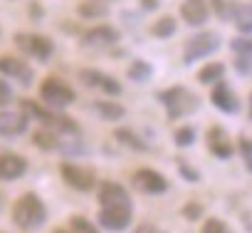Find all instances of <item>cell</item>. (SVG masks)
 I'll use <instances>...</instances> for the list:
<instances>
[{"label":"cell","mask_w":252,"mask_h":233,"mask_svg":"<svg viewBox=\"0 0 252 233\" xmlns=\"http://www.w3.org/2000/svg\"><path fill=\"white\" fill-rule=\"evenodd\" d=\"M13 221L23 231H35L47 221V206L37 194H23L13 206Z\"/></svg>","instance_id":"6da1fadb"},{"label":"cell","mask_w":252,"mask_h":233,"mask_svg":"<svg viewBox=\"0 0 252 233\" xmlns=\"http://www.w3.org/2000/svg\"><path fill=\"white\" fill-rule=\"evenodd\" d=\"M20 107H23V112H25L28 116H35V119H40V122H42L47 129H52V132H62V134H77V132H79V127H77V122L72 119V116H64V114H57V112H52V109H45V107H40V104L32 102V99H23Z\"/></svg>","instance_id":"7a4b0ae2"},{"label":"cell","mask_w":252,"mask_h":233,"mask_svg":"<svg viewBox=\"0 0 252 233\" xmlns=\"http://www.w3.org/2000/svg\"><path fill=\"white\" fill-rule=\"evenodd\" d=\"M158 99H161V104L166 107V112H168L171 119H181V116H186V114H193V112L198 109V102H200V99H198L193 92H188L186 87L163 89V92L158 94Z\"/></svg>","instance_id":"3957f363"},{"label":"cell","mask_w":252,"mask_h":233,"mask_svg":"<svg viewBox=\"0 0 252 233\" xmlns=\"http://www.w3.org/2000/svg\"><path fill=\"white\" fill-rule=\"evenodd\" d=\"M40 97H42V102H45L47 107H52V109H62V107L77 102V92H74L67 82H62V79H57V77H47V79L40 84Z\"/></svg>","instance_id":"277c9868"},{"label":"cell","mask_w":252,"mask_h":233,"mask_svg":"<svg viewBox=\"0 0 252 233\" xmlns=\"http://www.w3.org/2000/svg\"><path fill=\"white\" fill-rule=\"evenodd\" d=\"M220 47V35L218 33H200V35H193L188 42H186V50H183V62L186 65H193L198 60H205L208 55H213L215 50Z\"/></svg>","instance_id":"5b68a950"},{"label":"cell","mask_w":252,"mask_h":233,"mask_svg":"<svg viewBox=\"0 0 252 233\" xmlns=\"http://www.w3.org/2000/svg\"><path fill=\"white\" fill-rule=\"evenodd\" d=\"M15 45L25 55H30V57L40 60V62H47L55 55V42L50 38H45V35H37V33H18Z\"/></svg>","instance_id":"8992f818"},{"label":"cell","mask_w":252,"mask_h":233,"mask_svg":"<svg viewBox=\"0 0 252 233\" xmlns=\"http://www.w3.org/2000/svg\"><path fill=\"white\" fill-rule=\"evenodd\" d=\"M131 203H114V206H101L99 211V226L106 231H124L131 223Z\"/></svg>","instance_id":"52a82bcc"},{"label":"cell","mask_w":252,"mask_h":233,"mask_svg":"<svg viewBox=\"0 0 252 233\" xmlns=\"http://www.w3.org/2000/svg\"><path fill=\"white\" fill-rule=\"evenodd\" d=\"M60 174H62L64 184L72 186V189H77V191H92V189L96 186V176H94V171L87 169V166H77V164L62 161V164H60Z\"/></svg>","instance_id":"ba28073f"},{"label":"cell","mask_w":252,"mask_h":233,"mask_svg":"<svg viewBox=\"0 0 252 233\" xmlns=\"http://www.w3.org/2000/svg\"><path fill=\"white\" fill-rule=\"evenodd\" d=\"M0 75L3 77H13L15 82L30 87L32 84V67L25 62V60H18V57H0Z\"/></svg>","instance_id":"9c48e42d"},{"label":"cell","mask_w":252,"mask_h":233,"mask_svg":"<svg viewBox=\"0 0 252 233\" xmlns=\"http://www.w3.org/2000/svg\"><path fill=\"white\" fill-rule=\"evenodd\" d=\"M131 181H134V186H136L141 194H163V191H168L166 176H161V174L154 171V169H139V171L131 176Z\"/></svg>","instance_id":"30bf717a"},{"label":"cell","mask_w":252,"mask_h":233,"mask_svg":"<svg viewBox=\"0 0 252 233\" xmlns=\"http://www.w3.org/2000/svg\"><path fill=\"white\" fill-rule=\"evenodd\" d=\"M30 116L25 112H0V137H20L28 132Z\"/></svg>","instance_id":"8fae6325"},{"label":"cell","mask_w":252,"mask_h":233,"mask_svg":"<svg viewBox=\"0 0 252 233\" xmlns=\"http://www.w3.org/2000/svg\"><path fill=\"white\" fill-rule=\"evenodd\" d=\"M205 142H208L210 154L218 156V159H230V156L235 154V147H232V142L227 139V132H225L222 127H210Z\"/></svg>","instance_id":"7c38bea8"},{"label":"cell","mask_w":252,"mask_h":233,"mask_svg":"<svg viewBox=\"0 0 252 233\" xmlns=\"http://www.w3.org/2000/svg\"><path fill=\"white\" fill-rule=\"evenodd\" d=\"M119 42V30L109 28V25H99V28H92L82 35V45L84 47H109Z\"/></svg>","instance_id":"4fadbf2b"},{"label":"cell","mask_w":252,"mask_h":233,"mask_svg":"<svg viewBox=\"0 0 252 233\" xmlns=\"http://www.w3.org/2000/svg\"><path fill=\"white\" fill-rule=\"evenodd\" d=\"M210 102L215 104V109H220V112H225V114H235V112L240 109L235 92H232L230 84H225L222 79L213 87V92H210Z\"/></svg>","instance_id":"5bb4252c"},{"label":"cell","mask_w":252,"mask_h":233,"mask_svg":"<svg viewBox=\"0 0 252 233\" xmlns=\"http://www.w3.org/2000/svg\"><path fill=\"white\" fill-rule=\"evenodd\" d=\"M28 171V161L18 154H0V179L3 181H15L20 176H25Z\"/></svg>","instance_id":"9a60e30c"},{"label":"cell","mask_w":252,"mask_h":233,"mask_svg":"<svg viewBox=\"0 0 252 233\" xmlns=\"http://www.w3.org/2000/svg\"><path fill=\"white\" fill-rule=\"evenodd\" d=\"M99 203L101 206H114V203H131L126 189L116 181H104L99 186Z\"/></svg>","instance_id":"2e32d148"},{"label":"cell","mask_w":252,"mask_h":233,"mask_svg":"<svg viewBox=\"0 0 252 233\" xmlns=\"http://www.w3.org/2000/svg\"><path fill=\"white\" fill-rule=\"evenodd\" d=\"M181 15L188 25L198 28L208 20V0H186L181 5Z\"/></svg>","instance_id":"e0dca14e"},{"label":"cell","mask_w":252,"mask_h":233,"mask_svg":"<svg viewBox=\"0 0 252 233\" xmlns=\"http://www.w3.org/2000/svg\"><path fill=\"white\" fill-rule=\"evenodd\" d=\"M32 142H35V147L37 149H45V152H57V149H62L64 144L60 142V137H57V132H52V129H37L35 134H32Z\"/></svg>","instance_id":"ac0fdd59"},{"label":"cell","mask_w":252,"mask_h":233,"mask_svg":"<svg viewBox=\"0 0 252 233\" xmlns=\"http://www.w3.org/2000/svg\"><path fill=\"white\" fill-rule=\"evenodd\" d=\"M94 109H96V114L101 116V119H106V122H116V119H121V116L126 114V109H124L121 104H116V102H106V99L94 102Z\"/></svg>","instance_id":"d6986e66"},{"label":"cell","mask_w":252,"mask_h":233,"mask_svg":"<svg viewBox=\"0 0 252 233\" xmlns=\"http://www.w3.org/2000/svg\"><path fill=\"white\" fill-rule=\"evenodd\" d=\"M235 25L240 33H252V5L245 3V5H235V15H232Z\"/></svg>","instance_id":"ffe728a7"},{"label":"cell","mask_w":252,"mask_h":233,"mask_svg":"<svg viewBox=\"0 0 252 233\" xmlns=\"http://www.w3.org/2000/svg\"><path fill=\"white\" fill-rule=\"evenodd\" d=\"M114 137H116L124 147H129V149H134V152H149V144H146L144 139H139L131 129H116Z\"/></svg>","instance_id":"44dd1931"},{"label":"cell","mask_w":252,"mask_h":233,"mask_svg":"<svg viewBox=\"0 0 252 233\" xmlns=\"http://www.w3.org/2000/svg\"><path fill=\"white\" fill-rule=\"evenodd\" d=\"M222 75H225V65H222V62H210V65H205V67L198 72V79H200L203 84H213V82H220Z\"/></svg>","instance_id":"7402d4cb"},{"label":"cell","mask_w":252,"mask_h":233,"mask_svg":"<svg viewBox=\"0 0 252 233\" xmlns=\"http://www.w3.org/2000/svg\"><path fill=\"white\" fill-rule=\"evenodd\" d=\"M151 72H154V67L149 62H144V60H134L129 65V70H126V75H129L131 82H146L151 77Z\"/></svg>","instance_id":"603a6c76"},{"label":"cell","mask_w":252,"mask_h":233,"mask_svg":"<svg viewBox=\"0 0 252 233\" xmlns=\"http://www.w3.org/2000/svg\"><path fill=\"white\" fill-rule=\"evenodd\" d=\"M176 28H178L176 20H173L171 15H166V18H161V20H156V23L151 25V35L163 40V38H171V35L176 33Z\"/></svg>","instance_id":"cb8c5ba5"},{"label":"cell","mask_w":252,"mask_h":233,"mask_svg":"<svg viewBox=\"0 0 252 233\" xmlns=\"http://www.w3.org/2000/svg\"><path fill=\"white\" fill-rule=\"evenodd\" d=\"M109 13V5L101 3V0H89V3H82L79 5V15L82 18H101Z\"/></svg>","instance_id":"d4e9b609"},{"label":"cell","mask_w":252,"mask_h":233,"mask_svg":"<svg viewBox=\"0 0 252 233\" xmlns=\"http://www.w3.org/2000/svg\"><path fill=\"white\" fill-rule=\"evenodd\" d=\"M99 89H101V92H106V94H111V97L121 94V84H119L114 77L104 75V72H101V77H99Z\"/></svg>","instance_id":"484cf974"},{"label":"cell","mask_w":252,"mask_h":233,"mask_svg":"<svg viewBox=\"0 0 252 233\" xmlns=\"http://www.w3.org/2000/svg\"><path fill=\"white\" fill-rule=\"evenodd\" d=\"M213 5H215V13H218L220 20H232L235 3H227V0H213Z\"/></svg>","instance_id":"4316f807"},{"label":"cell","mask_w":252,"mask_h":233,"mask_svg":"<svg viewBox=\"0 0 252 233\" xmlns=\"http://www.w3.org/2000/svg\"><path fill=\"white\" fill-rule=\"evenodd\" d=\"M195 142V129L193 127H181L176 132V147H190Z\"/></svg>","instance_id":"83f0119b"},{"label":"cell","mask_w":252,"mask_h":233,"mask_svg":"<svg viewBox=\"0 0 252 233\" xmlns=\"http://www.w3.org/2000/svg\"><path fill=\"white\" fill-rule=\"evenodd\" d=\"M69 226H72V231L74 233H99L87 218H82V216H72L69 218Z\"/></svg>","instance_id":"f1b7e54d"},{"label":"cell","mask_w":252,"mask_h":233,"mask_svg":"<svg viewBox=\"0 0 252 233\" xmlns=\"http://www.w3.org/2000/svg\"><path fill=\"white\" fill-rule=\"evenodd\" d=\"M203 233H232L220 218H208L203 223Z\"/></svg>","instance_id":"f546056e"},{"label":"cell","mask_w":252,"mask_h":233,"mask_svg":"<svg viewBox=\"0 0 252 233\" xmlns=\"http://www.w3.org/2000/svg\"><path fill=\"white\" fill-rule=\"evenodd\" d=\"M230 47L237 55H252V38H237V40L230 42Z\"/></svg>","instance_id":"4dcf8cb0"},{"label":"cell","mask_w":252,"mask_h":233,"mask_svg":"<svg viewBox=\"0 0 252 233\" xmlns=\"http://www.w3.org/2000/svg\"><path fill=\"white\" fill-rule=\"evenodd\" d=\"M178 174H181L186 181H190V184H198V181H200V174H198L193 166H188L186 161H178Z\"/></svg>","instance_id":"1f68e13d"},{"label":"cell","mask_w":252,"mask_h":233,"mask_svg":"<svg viewBox=\"0 0 252 233\" xmlns=\"http://www.w3.org/2000/svg\"><path fill=\"white\" fill-rule=\"evenodd\" d=\"M240 154L245 159V166L252 171V139H247V137L240 139Z\"/></svg>","instance_id":"d6a6232c"},{"label":"cell","mask_w":252,"mask_h":233,"mask_svg":"<svg viewBox=\"0 0 252 233\" xmlns=\"http://www.w3.org/2000/svg\"><path fill=\"white\" fill-rule=\"evenodd\" d=\"M235 70H237L240 75H250V72H252V55H237Z\"/></svg>","instance_id":"836d02e7"},{"label":"cell","mask_w":252,"mask_h":233,"mask_svg":"<svg viewBox=\"0 0 252 233\" xmlns=\"http://www.w3.org/2000/svg\"><path fill=\"white\" fill-rule=\"evenodd\" d=\"M10 99H13V89H10V84H8L5 79H0V107H5Z\"/></svg>","instance_id":"e575fe53"},{"label":"cell","mask_w":252,"mask_h":233,"mask_svg":"<svg viewBox=\"0 0 252 233\" xmlns=\"http://www.w3.org/2000/svg\"><path fill=\"white\" fill-rule=\"evenodd\" d=\"M183 216H186L188 221H195V218L200 216V206H198V203H188V206L183 208Z\"/></svg>","instance_id":"d590c367"},{"label":"cell","mask_w":252,"mask_h":233,"mask_svg":"<svg viewBox=\"0 0 252 233\" xmlns=\"http://www.w3.org/2000/svg\"><path fill=\"white\" fill-rule=\"evenodd\" d=\"M134 233H163V231H161L158 226H154V223H141Z\"/></svg>","instance_id":"8d00e7d4"},{"label":"cell","mask_w":252,"mask_h":233,"mask_svg":"<svg viewBox=\"0 0 252 233\" xmlns=\"http://www.w3.org/2000/svg\"><path fill=\"white\" fill-rule=\"evenodd\" d=\"M161 5V0H141V8L144 10H156Z\"/></svg>","instance_id":"74e56055"},{"label":"cell","mask_w":252,"mask_h":233,"mask_svg":"<svg viewBox=\"0 0 252 233\" xmlns=\"http://www.w3.org/2000/svg\"><path fill=\"white\" fill-rule=\"evenodd\" d=\"M250 122H252V94H250Z\"/></svg>","instance_id":"f35d334b"},{"label":"cell","mask_w":252,"mask_h":233,"mask_svg":"<svg viewBox=\"0 0 252 233\" xmlns=\"http://www.w3.org/2000/svg\"><path fill=\"white\" fill-rule=\"evenodd\" d=\"M55 233H67V231H62V228H57V231H55Z\"/></svg>","instance_id":"ab89813d"}]
</instances>
